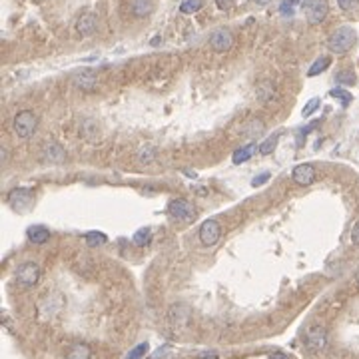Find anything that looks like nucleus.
Masks as SVG:
<instances>
[{
    "label": "nucleus",
    "mask_w": 359,
    "mask_h": 359,
    "mask_svg": "<svg viewBox=\"0 0 359 359\" xmlns=\"http://www.w3.org/2000/svg\"><path fill=\"white\" fill-rule=\"evenodd\" d=\"M357 42V34L351 26H341L337 28L329 40H327V48L333 52V54H345L347 50L353 48V44Z\"/></svg>",
    "instance_id": "1"
},
{
    "label": "nucleus",
    "mask_w": 359,
    "mask_h": 359,
    "mask_svg": "<svg viewBox=\"0 0 359 359\" xmlns=\"http://www.w3.org/2000/svg\"><path fill=\"white\" fill-rule=\"evenodd\" d=\"M36 128H38V116H36L34 112L22 110V112H18V114L14 116L12 130H14V134H16L18 138H22V140L32 138L34 132H36Z\"/></svg>",
    "instance_id": "2"
},
{
    "label": "nucleus",
    "mask_w": 359,
    "mask_h": 359,
    "mask_svg": "<svg viewBox=\"0 0 359 359\" xmlns=\"http://www.w3.org/2000/svg\"><path fill=\"white\" fill-rule=\"evenodd\" d=\"M16 281L20 288H32L38 283L40 279V265L34 263V261H26V263H20L16 267Z\"/></svg>",
    "instance_id": "3"
},
{
    "label": "nucleus",
    "mask_w": 359,
    "mask_h": 359,
    "mask_svg": "<svg viewBox=\"0 0 359 359\" xmlns=\"http://www.w3.org/2000/svg\"><path fill=\"white\" fill-rule=\"evenodd\" d=\"M304 12H306L309 24H319L325 20V16L329 12V4H327V0H306Z\"/></svg>",
    "instance_id": "4"
},
{
    "label": "nucleus",
    "mask_w": 359,
    "mask_h": 359,
    "mask_svg": "<svg viewBox=\"0 0 359 359\" xmlns=\"http://www.w3.org/2000/svg\"><path fill=\"white\" fill-rule=\"evenodd\" d=\"M168 213L178 220V222H190L194 216H196V207L192 202L184 200V198H178V200H172L168 205Z\"/></svg>",
    "instance_id": "5"
},
{
    "label": "nucleus",
    "mask_w": 359,
    "mask_h": 359,
    "mask_svg": "<svg viewBox=\"0 0 359 359\" xmlns=\"http://www.w3.org/2000/svg\"><path fill=\"white\" fill-rule=\"evenodd\" d=\"M327 345V331L321 325H311L306 331V347L309 351H321Z\"/></svg>",
    "instance_id": "6"
},
{
    "label": "nucleus",
    "mask_w": 359,
    "mask_h": 359,
    "mask_svg": "<svg viewBox=\"0 0 359 359\" xmlns=\"http://www.w3.org/2000/svg\"><path fill=\"white\" fill-rule=\"evenodd\" d=\"M220 238H222V226L216 220H205L200 228V242L209 248V246H216Z\"/></svg>",
    "instance_id": "7"
},
{
    "label": "nucleus",
    "mask_w": 359,
    "mask_h": 359,
    "mask_svg": "<svg viewBox=\"0 0 359 359\" xmlns=\"http://www.w3.org/2000/svg\"><path fill=\"white\" fill-rule=\"evenodd\" d=\"M232 44H234V36L228 28H218L209 36V46L216 52H228L232 48Z\"/></svg>",
    "instance_id": "8"
},
{
    "label": "nucleus",
    "mask_w": 359,
    "mask_h": 359,
    "mask_svg": "<svg viewBox=\"0 0 359 359\" xmlns=\"http://www.w3.org/2000/svg\"><path fill=\"white\" fill-rule=\"evenodd\" d=\"M32 196L34 192L28 190V188H16L8 194V204L12 205L14 209H26L30 202H32Z\"/></svg>",
    "instance_id": "9"
},
{
    "label": "nucleus",
    "mask_w": 359,
    "mask_h": 359,
    "mask_svg": "<svg viewBox=\"0 0 359 359\" xmlns=\"http://www.w3.org/2000/svg\"><path fill=\"white\" fill-rule=\"evenodd\" d=\"M315 168L311 166V164H300V166H296L294 168V172H292V178H294V182L296 184H300V186H311L313 182H315Z\"/></svg>",
    "instance_id": "10"
},
{
    "label": "nucleus",
    "mask_w": 359,
    "mask_h": 359,
    "mask_svg": "<svg viewBox=\"0 0 359 359\" xmlns=\"http://www.w3.org/2000/svg\"><path fill=\"white\" fill-rule=\"evenodd\" d=\"M40 160L44 162V164H56V166H60V164H64L66 162V152H64V148L60 146V144H46L44 148H42V156H40Z\"/></svg>",
    "instance_id": "11"
},
{
    "label": "nucleus",
    "mask_w": 359,
    "mask_h": 359,
    "mask_svg": "<svg viewBox=\"0 0 359 359\" xmlns=\"http://www.w3.org/2000/svg\"><path fill=\"white\" fill-rule=\"evenodd\" d=\"M72 82L76 84V88H80V90H84V92H92V90L98 86V78H96L92 72H88V70L76 74V76L72 78Z\"/></svg>",
    "instance_id": "12"
},
{
    "label": "nucleus",
    "mask_w": 359,
    "mask_h": 359,
    "mask_svg": "<svg viewBox=\"0 0 359 359\" xmlns=\"http://www.w3.org/2000/svg\"><path fill=\"white\" fill-rule=\"evenodd\" d=\"M76 30H78V34H82V36L94 34V30H96V16H94L92 12L82 14V16L76 20Z\"/></svg>",
    "instance_id": "13"
},
{
    "label": "nucleus",
    "mask_w": 359,
    "mask_h": 359,
    "mask_svg": "<svg viewBox=\"0 0 359 359\" xmlns=\"http://www.w3.org/2000/svg\"><path fill=\"white\" fill-rule=\"evenodd\" d=\"M26 238H28L30 244H34V246H42V244L48 242L50 232H48L46 228H42V226H32V228H28Z\"/></svg>",
    "instance_id": "14"
},
{
    "label": "nucleus",
    "mask_w": 359,
    "mask_h": 359,
    "mask_svg": "<svg viewBox=\"0 0 359 359\" xmlns=\"http://www.w3.org/2000/svg\"><path fill=\"white\" fill-rule=\"evenodd\" d=\"M92 351L86 343H76L70 347V351L66 353V359H90Z\"/></svg>",
    "instance_id": "15"
},
{
    "label": "nucleus",
    "mask_w": 359,
    "mask_h": 359,
    "mask_svg": "<svg viewBox=\"0 0 359 359\" xmlns=\"http://www.w3.org/2000/svg\"><path fill=\"white\" fill-rule=\"evenodd\" d=\"M254 152H256V146H254V144H250V146H244V148H238V150L234 152V156H232V162L240 166V164L248 162V160L254 156Z\"/></svg>",
    "instance_id": "16"
},
{
    "label": "nucleus",
    "mask_w": 359,
    "mask_h": 359,
    "mask_svg": "<svg viewBox=\"0 0 359 359\" xmlns=\"http://www.w3.org/2000/svg\"><path fill=\"white\" fill-rule=\"evenodd\" d=\"M152 8H154V4H152V0H132V12L136 14V16H148L150 12H152Z\"/></svg>",
    "instance_id": "17"
},
{
    "label": "nucleus",
    "mask_w": 359,
    "mask_h": 359,
    "mask_svg": "<svg viewBox=\"0 0 359 359\" xmlns=\"http://www.w3.org/2000/svg\"><path fill=\"white\" fill-rule=\"evenodd\" d=\"M132 242H134V246H138V248L148 246V244L152 242V230H150V228H140V230L134 234Z\"/></svg>",
    "instance_id": "18"
},
{
    "label": "nucleus",
    "mask_w": 359,
    "mask_h": 359,
    "mask_svg": "<svg viewBox=\"0 0 359 359\" xmlns=\"http://www.w3.org/2000/svg\"><path fill=\"white\" fill-rule=\"evenodd\" d=\"M329 64H331V58H327V56L317 58V60L311 64V68L308 70V76H317V74H321L323 70H327Z\"/></svg>",
    "instance_id": "19"
},
{
    "label": "nucleus",
    "mask_w": 359,
    "mask_h": 359,
    "mask_svg": "<svg viewBox=\"0 0 359 359\" xmlns=\"http://www.w3.org/2000/svg\"><path fill=\"white\" fill-rule=\"evenodd\" d=\"M202 6H204V0H182L180 12L182 14H194V12L202 10Z\"/></svg>",
    "instance_id": "20"
},
{
    "label": "nucleus",
    "mask_w": 359,
    "mask_h": 359,
    "mask_svg": "<svg viewBox=\"0 0 359 359\" xmlns=\"http://www.w3.org/2000/svg\"><path fill=\"white\" fill-rule=\"evenodd\" d=\"M84 240H86V244L90 246V248H98V246H104L106 242H108V238L100 234V232H88L86 236H84Z\"/></svg>",
    "instance_id": "21"
},
{
    "label": "nucleus",
    "mask_w": 359,
    "mask_h": 359,
    "mask_svg": "<svg viewBox=\"0 0 359 359\" xmlns=\"http://www.w3.org/2000/svg\"><path fill=\"white\" fill-rule=\"evenodd\" d=\"M335 80H337V84L353 86V84H355V74H353L351 70H343V72H339V74L335 76Z\"/></svg>",
    "instance_id": "22"
},
{
    "label": "nucleus",
    "mask_w": 359,
    "mask_h": 359,
    "mask_svg": "<svg viewBox=\"0 0 359 359\" xmlns=\"http://www.w3.org/2000/svg\"><path fill=\"white\" fill-rule=\"evenodd\" d=\"M329 94H331L333 98H339L343 106H347V104H349V102H351V100H353V98H351V94H349L347 90H343V88H333V90H331Z\"/></svg>",
    "instance_id": "23"
},
{
    "label": "nucleus",
    "mask_w": 359,
    "mask_h": 359,
    "mask_svg": "<svg viewBox=\"0 0 359 359\" xmlns=\"http://www.w3.org/2000/svg\"><path fill=\"white\" fill-rule=\"evenodd\" d=\"M275 144H277V134L275 136H271L269 140H265L261 146H259V154L261 156H267L273 152V148H275Z\"/></svg>",
    "instance_id": "24"
},
{
    "label": "nucleus",
    "mask_w": 359,
    "mask_h": 359,
    "mask_svg": "<svg viewBox=\"0 0 359 359\" xmlns=\"http://www.w3.org/2000/svg\"><path fill=\"white\" fill-rule=\"evenodd\" d=\"M148 349H150V347H148V343H140V345H136V347L128 353V357L126 359H142L146 353H148Z\"/></svg>",
    "instance_id": "25"
},
{
    "label": "nucleus",
    "mask_w": 359,
    "mask_h": 359,
    "mask_svg": "<svg viewBox=\"0 0 359 359\" xmlns=\"http://www.w3.org/2000/svg\"><path fill=\"white\" fill-rule=\"evenodd\" d=\"M343 12H359V0H337Z\"/></svg>",
    "instance_id": "26"
},
{
    "label": "nucleus",
    "mask_w": 359,
    "mask_h": 359,
    "mask_svg": "<svg viewBox=\"0 0 359 359\" xmlns=\"http://www.w3.org/2000/svg\"><path fill=\"white\" fill-rule=\"evenodd\" d=\"M250 126L252 128H246V136H252V138H256V136H259L261 134V130H263V122H259V120H252L250 122Z\"/></svg>",
    "instance_id": "27"
},
{
    "label": "nucleus",
    "mask_w": 359,
    "mask_h": 359,
    "mask_svg": "<svg viewBox=\"0 0 359 359\" xmlns=\"http://www.w3.org/2000/svg\"><path fill=\"white\" fill-rule=\"evenodd\" d=\"M154 156H156V152H154V148H142L140 150V154H138V160L142 162V164H150L152 160H154Z\"/></svg>",
    "instance_id": "28"
},
{
    "label": "nucleus",
    "mask_w": 359,
    "mask_h": 359,
    "mask_svg": "<svg viewBox=\"0 0 359 359\" xmlns=\"http://www.w3.org/2000/svg\"><path fill=\"white\" fill-rule=\"evenodd\" d=\"M317 108H319V98H311V100H309V102L304 106V116H306V118H308V116H311V114H313Z\"/></svg>",
    "instance_id": "29"
},
{
    "label": "nucleus",
    "mask_w": 359,
    "mask_h": 359,
    "mask_svg": "<svg viewBox=\"0 0 359 359\" xmlns=\"http://www.w3.org/2000/svg\"><path fill=\"white\" fill-rule=\"evenodd\" d=\"M298 0H283V4H281V14H292V10H294V4H296Z\"/></svg>",
    "instance_id": "30"
},
{
    "label": "nucleus",
    "mask_w": 359,
    "mask_h": 359,
    "mask_svg": "<svg viewBox=\"0 0 359 359\" xmlns=\"http://www.w3.org/2000/svg\"><path fill=\"white\" fill-rule=\"evenodd\" d=\"M267 178H269V174H267V172H263V174H259V176H256V178H254V182H252V186H261V184H265V182H267Z\"/></svg>",
    "instance_id": "31"
},
{
    "label": "nucleus",
    "mask_w": 359,
    "mask_h": 359,
    "mask_svg": "<svg viewBox=\"0 0 359 359\" xmlns=\"http://www.w3.org/2000/svg\"><path fill=\"white\" fill-rule=\"evenodd\" d=\"M216 4H218L222 10H228V8L234 6V0H216Z\"/></svg>",
    "instance_id": "32"
},
{
    "label": "nucleus",
    "mask_w": 359,
    "mask_h": 359,
    "mask_svg": "<svg viewBox=\"0 0 359 359\" xmlns=\"http://www.w3.org/2000/svg\"><path fill=\"white\" fill-rule=\"evenodd\" d=\"M351 242H353L355 246H359V222L353 226V230H351Z\"/></svg>",
    "instance_id": "33"
},
{
    "label": "nucleus",
    "mask_w": 359,
    "mask_h": 359,
    "mask_svg": "<svg viewBox=\"0 0 359 359\" xmlns=\"http://www.w3.org/2000/svg\"><path fill=\"white\" fill-rule=\"evenodd\" d=\"M269 359H292V357L285 355V353H281V351H273V353L269 355Z\"/></svg>",
    "instance_id": "34"
},
{
    "label": "nucleus",
    "mask_w": 359,
    "mask_h": 359,
    "mask_svg": "<svg viewBox=\"0 0 359 359\" xmlns=\"http://www.w3.org/2000/svg\"><path fill=\"white\" fill-rule=\"evenodd\" d=\"M252 2H256V4H259V6H267L271 0H252Z\"/></svg>",
    "instance_id": "35"
},
{
    "label": "nucleus",
    "mask_w": 359,
    "mask_h": 359,
    "mask_svg": "<svg viewBox=\"0 0 359 359\" xmlns=\"http://www.w3.org/2000/svg\"><path fill=\"white\" fill-rule=\"evenodd\" d=\"M200 359H218V355H216V353H211V355H209V353H205V355H202Z\"/></svg>",
    "instance_id": "36"
},
{
    "label": "nucleus",
    "mask_w": 359,
    "mask_h": 359,
    "mask_svg": "<svg viewBox=\"0 0 359 359\" xmlns=\"http://www.w3.org/2000/svg\"><path fill=\"white\" fill-rule=\"evenodd\" d=\"M355 279H357V283H359V269H357V273H355Z\"/></svg>",
    "instance_id": "37"
}]
</instances>
